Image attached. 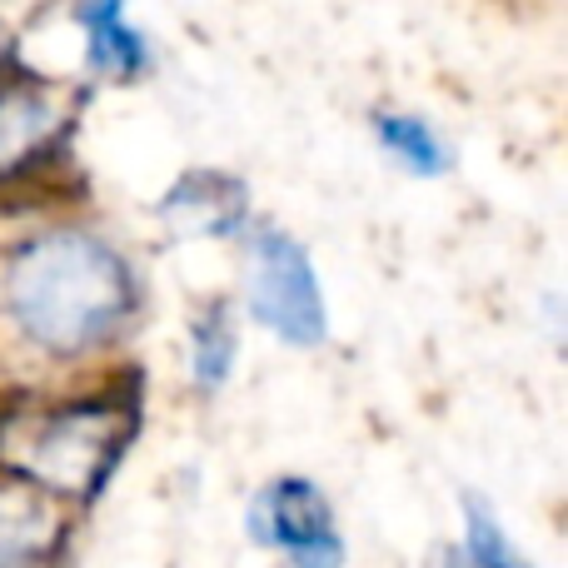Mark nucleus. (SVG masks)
I'll return each mask as SVG.
<instances>
[{
	"label": "nucleus",
	"mask_w": 568,
	"mask_h": 568,
	"mask_svg": "<svg viewBox=\"0 0 568 568\" xmlns=\"http://www.w3.org/2000/svg\"><path fill=\"white\" fill-rule=\"evenodd\" d=\"M140 310V265L105 230H30L0 265V314L10 334L55 364H80L125 344Z\"/></svg>",
	"instance_id": "f257e3e1"
},
{
	"label": "nucleus",
	"mask_w": 568,
	"mask_h": 568,
	"mask_svg": "<svg viewBox=\"0 0 568 568\" xmlns=\"http://www.w3.org/2000/svg\"><path fill=\"white\" fill-rule=\"evenodd\" d=\"M140 379L16 399L0 409V469L45 499L95 504L140 439Z\"/></svg>",
	"instance_id": "f03ea898"
},
{
	"label": "nucleus",
	"mask_w": 568,
	"mask_h": 568,
	"mask_svg": "<svg viewBox=\"0 0 568 568\" xmlns=\"http://www.w3.org/2000/svg\"><path fill=\"white\" fill-rule=\"evenodd\" d=\"M245 314L284 349H320L329 339V300H324L314 255L284 225H255L245 235Z\"/></svg>",
	"instance_id": "7ed1b4c3"
},
{
	"label": "nucleus",
	"mask_w": 568,
	"mask_h": 568,
	"mask_svg": "<svg viewBox=\"0 0 568 568\" xmlns=\"http://www.w3.org/2000/svg\"><path fill=\"white\" fill-rule=\"evenodd\" d=\"M85 115V85L10 65L0 75V195L26 190L75 145Z\"/></svg>",
	"instance_id": "20e7f679"
},
{
	"label": "nucleus",
	"mask_w": 568,
	"mask_h": 568,
	"mask_svg": "<svg viewBox=\"0 0 568 568\" xmlns=\"http://www.w3.org/2000/svg\"><path fill=\"white\" fill-rule=\"evenodd\" d=\"M245 534L290 568H344V534L329 494L304 474L260 484L245 509Z\"/></svg>",
	"instance_id": "39448f33"
},
{
	"label": "nucleus",
	"mask_w": 568,
	"mask_h": 568,
	"mask_svg": "<svg viewBox=\"0 0 568 568\" xmlns=\"http://www.w3.org/2000/svg\"><path fill=\"white\" fill-rule=\"evenodd\" d=\"M155 215L165 220L170 235H180V240H215V245H230V240H245L250 230H255V195H250V185L240 175H230V170L195 165L170 180Z\"/></svg>",
	"instance_id": "423d86ee"
},
{
	"label": "nucleus",
	"mask_w": 568,
	"mask_h": 568,
	"mask_svg": "<svg viewBox=\"0 0 568 568\" xmlns=\"http://www.w3.org/2000/svg\"><path fill=\"white\" fill-rule=\"evenodd\" d=\"M70 20L80 30V55H85V80L100 85H130L155 65L145 26L130 20L125 0H75Z\"/></svg>",
	"instance_id": "0eeeda50"
},
{
	"label": "nucleus",
	"mask_w": 568,
	"mask_h": 568,
	"mask_svg": "<svg viewBox=\"0 0 568 568\" xmlns=\"http://www.w3.org/2000/svg\"><path fill=\"white\" fill-rule=\"evenodd\" d=\"M65 544L60 504L26 484H0V568H50Z\"/></svg>",
	"instance_id": "6e6552de"
},
{
	"label": "nucleus",
	"mask_w": 568,
	"mask_h": 568,
	"mask_svg": "<svg viewBox=\"0 0 568 568\" xmlns=\"http://www.w3.org/2000/svg\"><path fill=\"white\" fill-rule=\"evenodd\" d=\"M369 130H374L379 155L409 180H444V175H454V165H459L454 145L439 135L434 120L419 115V110L384 105V110H374L369 115Z\"/></svg>",
	"instance_id": "1a4fd4ad"
},
{
	"label": "nucleus",
	"mask_w": 568,
	"mask_h": 568,
	"mask_svg": "<svg viewBox=\"0 0 568 568\" xmlns=\"http://www.w3.org/2000/svg\"><path fill=\"white\" fill-rule=\"evenodd\" d=\"M240 364V320L230 300H205L190 314V334H185V369H190V389L200 399H215Z\"/></svg>",
	"instance_id": "9d476101"
},
{
	"label": "nucleus",
	"mask_w": 568,
	"mask_h": 568,
	"mask_svg": "<svg viewBox=\"0 0 568 568\" xmlns=\"http://www.w3.org/2000/svg\"><path fill=\"white\" fill-rule=\"evenodd\" d=\"M459 554L469 568H534V559L514 544L499 509L484 494H464V549Z\"/></svg>",
	"instance_id": "9b49d317"
},
{
	"label": "nucleus",
	"mask_w": 568,
	"mask_h": 568,
	"mask_svg": "<svg viewBox=\"0 0 568 568\" xmlns=\"http://www.w3.org/2000/svg\"><path fill=\"white\" fill-rule=\"evenodd\" d=\"M10 60H16V36H10V26L0 20V75L10 70Z\"/></svg>",
	"instance_id": "f8f14e48"
},
{
	"label": "nucleus",
	"mask_w": 568,
	"mask_h": 568,
	"mask_svg": "<svg viewBox=\"0 0 568 568\" xmlns=\"http://www.w3.org/2000/svg\"><path fill=\"white\" fill-rule=\"evenodd\" d=\"M429 568H469V564H464V554H459V549H439Z\"/></svg>",
	"instance_id": "ddd939ff"
}]
</instances>
